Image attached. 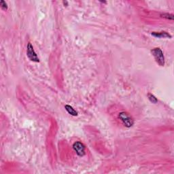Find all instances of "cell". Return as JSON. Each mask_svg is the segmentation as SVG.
Returning a JSON list of instances; mask_svg holds the SVG:
<instances>
[{
	"label": "cell",
	"instance_id": "9c48e42d",
	"mask_svg": "<svg viewBox=\"0 0 174 174\" xmlns=\"http://www.w3.org/2000/svg\"><path fill=\"white\" fill-rule=\"evenodd\" d=\"M0 6H1V8L2 10H8L7 3H6L5 1H4V0H1V1H0Z\"/></svg>",
	"mask_w": 174,
	"mask_h": 174
},
{
	"label": "cell",
	"instance_id": "8992f818",
	"mask_svg": "<svg viewBox=\"0 0 174 174\" xmlns=\"http://www.w3.org/2000/svg\"><path fill=\"white\" fill-rule=\"evenodd\" d=\"M65 108H66L67 112H68L70 115H72V116H77V112L71 106H69V105H66Z\"/></svg>",
	"mask_w": 174,
	"mask_h": 174
},
{
	"label": "cell",
	"instance_id": "7a4b0ae2",
	"mask_svg": "<svg viewBox=\"0 0 174 174\" xmlns=\"http://www.w3.org/2000/svg\"><path fill=\"white\" fill-rule=\"evenodd\" d=\"M154 59L156 60L157 63L160 66H164L165 65V56L163 52L159 48H155V49L151 50Z\"/></svg>",
	"mask_w": 174,
	"mask_h": 174
},
{
	"label": "cell",
	"instance_id": "5b68a950",
	"mask_svg": "<svg viewBox=\"0 0 174 174\" xmlns=\"http://www.w3.org/2000/svg\"><path fill=\"white\" fill-rule=\"evenodd\" d=\"M152 35L158 37V38H171V35L166 31H161V32H152Z\"/></svg>",
	"mask_w": 174,
	"mask_h": 174
},
{
	"label": "cell",
	"instance_id": "6da1fadb",
	"mask_svg": "<svg viewBox=\"0 0 174 174\" xmlns=\"http://www.w3.org/2000/svg\"><path fill=\"white\" fill-rule=\"evenodd\" d=\"M118 118L120 119L125 127L127 128L131 127L134 124V120L133 118L126 112H122L119 113Z\"/></svg>",
	"mask_w": 174,
	"mask_h": 174
},
{
	"label": "cell",
	"instance_id": "277c9868",
	"mask_svg": "<svg viewBox=\"0 0 174 174\" xmlns=\"http://www.w3.org/2000/svg\"><path fill=\"white\" fill-rule=\"evenodd\" d=\"M73 149L80 156H83L85 154V146L80 142H75L73 144Z\"/></svg>",
	"mask_w": 174,
	"mask_h": 174
},
{
	"label": "cell",
	"instance_id": "ba28073f",
	"mask_svg": "<svg viewBox=\"0 0 174 174\" xmlns=\"http://www.w3.org/2000/svg\"><path fill=\"white\" fill-rule=\"evenodd\" d=\"M148 99L150 100V101L152 102V104H156V103L158 102V99H157L156 97H155L154 95H153L152 94L149 93L148 95Z\"/></svg>",
	"mask_w": 174,
	"mask_h": 174
},
{
	"label": "cell",
	"instance_id": "52a82bcc",
	"mask_svg": "<svg viewBox=\"0 0 174 174\" xmlns=\"http://www.w3.org/2000/svg\"><path fill=\"white\" fill-rule=\"evenodd\" d=\"M161 17L166 18V19H168V20H173V18H174L173 14H169V13L161 14Z\"/></svg>",
	"mask_w": 174,
	"mask_h": 174
},
{
	"label": "cell",
	"instance_id": "3957f363",
	"mask_svg": "<svg viewBox=\"0 0 174 174\" xmlns=\"http://www.w3.org/2000/svg\"><path fill=\"white\" fill-rule=\"evenodd\" d=\"M27 55L28 56V58H29V60L33 62H35V63H39V59L37 56L36 52H35L34 49H33V47L31 44L29 42L27 45Z\"/></svg>",
	"mask_w": 174,
	"mask_h": 174
}]
</instances>
